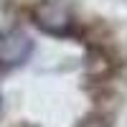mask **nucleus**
Masks as SVG:
<instances>
[{
  "label": "nucleus",
  "mask_w": 127,
  "mask_h": 127,
  "mask_svg": "<svg viewBox=\"0 0 127 127\" xmlns=\"http://www.w3.org/2000/svg\"><path fill=\"white\" fill-rule=\"evenodd\" d=\"M31 15H33V23L48 36L66 38L76 31V15L66 0H41Z\"/></svg>",
  "instance_id": "obj_1"
},
{
  "label": "nucleus",
  "mask_w": 127,
  "mask_h": 127,
  "mask_svg": "<svg viewBox=\"0 0 127 127\" xmlns=\"http://www.w3.org/2000/svg\"><path fill=\"white\" fill-rule=\"evenodd\" d=\"M33 54V41H31L23 31L10 28L0 33V66L3 69H13V66H23Z\"/></svg>",
  "instance_id": "obj_2"
},
{
  "label": "nucleus",
  "mask_w": 127,
  "mask_h": 127,
  "mask_svg": "<svg viewBox=\"0 0 127 127\" xmlns=\"http://www.w3.org/2000/svg\"><path fill=\"white\" fill-rule=\"evenodd\" d=\"M0 114H3V97H0Z\"/></svg>",
  "instance_id": "obj_3"
}]
</instances>
